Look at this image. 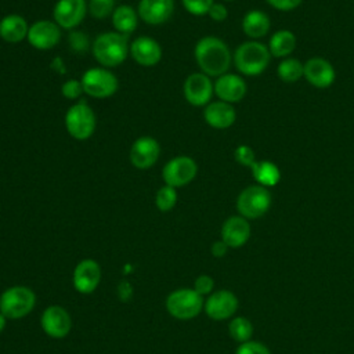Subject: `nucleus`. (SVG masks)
I'll return each instance as SVG.
<instances>
[{"label": "nucleus", "instance_id": "nucleus-3", "mask_svg": "<svg viewBox=\"0 0 354 354\" xmlns=\"http://www.w3.org/2000/svg\"><path fill=\"white\" fill-rule=\"evenodd\" d=\"M232 61L236 71L242 75L259 76L270 65L271 53L264 43L257 40H248L235 48Z\"/></svg>", "mask_w": 354, "mask_h": 354}, {"label": "nucleus", "instance_id": "nucleus-43", "mask_svg": "<svg viewBox=\"0 0 354 354\" xmlns=\"http://www.w3.org/2000/svg\"><path fill=\"white\" fill-rule=\"evenodd\" d=\"M225 1H234V0H225Z\"/></svg>", "mask_w": 354, "mask_h": 354}, {"label": "nucleus", "instance_id": "nucleus-31", "mask_svg": "<svg viewBox=\"0 0 354 354\" xmlns=\"http://www.w3.org/2000/svg\"><path fill=\"white\" fill-rule=\"evenodd\" d=\"M115 8V0H90L87 3V10L95 19H105L106 17H111Z\"/></svg>", "mask_w": 354, "mask_h": 354}, {"label": "nucleus", "instance_id": "nucleus-32", "mask_svg": "<svg viewBox=\"0 0 354 354\" xmlns=\"http://www.w3.org/2000/svg\"><path fill=\"white\" fill-rule=\"evenodd\" d=\"M184 8L192 15H205L209 12L214 0H181Z\"/></svg>", "mask_w": 354, "mask_h": 354}, {"label": "nucleus", "instance_id": "nucleus-13", "mask_svg": "<svg viewBox=\"0 0 354 354\" xmlns=\"http://www.w3.org/2000/svg\"><path fill=\"white\" fill-rule=\"evenodd\" d=\"M28 41L36 50H50L61 40V28L48 19L33 22L28 30Z\"/></svg>", "mask_w": 354, "mask_h": 354}, {"label": "nucleus", "instance_id": "nucleus-6", "mask_svg": "<svg viewBox=\"0 0 354 354\" xmlns=\"http://www.w3.org/2000/svg\"><path fill=\"white\" fill-rule=\"evenodd\" d=\"M36 304V296L28 286H11L0 296V313L10 319L28 315Z\"/></svg>", "mask_w": 354, "mask_h": 354}, {"label": "nucleus", "instance_id": "nucleus-36", "mask_svg": "<svg viewBox=\"0 0 354 354\" xmlns=\"http://www.w3.org/2000/svg\"><path fill=\"white\" fill-rule=\"evenodd\" d=\"M69 46L76 53H84L88 48V37L82 32H72L69 35Z\"/></svg>", "mask_w": 354, "mask_h": 354}, {"label": "nucleus", "instance_id": "nucleus-12", "mask_svg": "<svg viewBox=\"0 0 354 354\" xmlns=\"http://www.w3.org/2000/svg\"><path fill=\"white\" fill-rule=\"evenodd\" d=\"M86 0H58L53 10L54 22L62 29H73L82 24L87 14Z\"/></svg>", "mask_w": 354, "mask_h": 354}, {"label": "nucleus", "instance_id": "nucleus-41", "mask_svg": "<svg viewBox=\"0 0 354 354\" xmlns=\"http://www.w3.org/2000/svg\"><path fill=\"white\" fill-rule=\"evenodd\" d=\"M131 295H133V288H131L130 282H127V281L120 282V283H119V288H118V296H119V299L123 300V301H127V300H130Z\"/></svg>", "mask_w": 354, "mask_h": 354}, {"label": "nucleus", "instance_id": "nucleus-7", "mask_svg": "<svg viewBox=\"0 0 354 354\" xmlns=\"http://www.w3.org/2000/svg\"><path fill=\"white\" fill-rule=\"evenodd\" d=\"M80 82L83 86V91L87 95L98 100L112 97L119 87L116 75L104 66L88 68L82 75Z\"/></svg>", "mask_w": 354, "mask_h": 354}, {"label": "nucleus", "instance_id": "nucleus-5", "mask_svg": "<svg viewBox=\"0 0 354 354\" xmlns=\"http://www.w3.org/2000/svg\"><path fill=\"white\" fill-rule=\"evenodd\" d=\"M95 113L83 100L73 104L65 113V129L77 141L88 140L95 131Z\"/></svg>", "mask_w": 354, "mask_h": 354}, {"label": "nucleus", "instance_id": "nucleus-4", "mask_svg": "<svg viewBox=\"0 0 354 354\" xmlns=\"http://www.w3.org/2000/svg\"><path fill=\"white\" fill-rule=\"evenodd\" d=\"M272 196L268 188L254 184L242 189L236 198V210L239 216L254 220L263 217L271 207Z\"/></svg>", "mask_w": 354, "mask_h": 354}, {"label": "nucleus", "instance_id": "nucleus-1", "mask_svg": "<svg viewBox=\"0 0 354 354\" xmlns=\"http://www.w3.org/2000/svg\"><path fill=\"white\" fill-rule=\"evenodd\" d=\"M194 57L201 72L209 77H218L227 73L232 62L228 46L216 36L201 37L195 44Z\"/></svg>", "mask_w": 354, "mask_h": 354}, {"label": "nucleus", "instance_id": "nucleus-40", "mask_svg": "<svg viewBox=\"0 0 354 354\" xmlns=\"http://www.w3.org/2000/svg\"><path fill=\"white\" fill-rule=\"evenodd\" d=\"M228 249H230V248L227 246V243H225L223 239H218V241H214V242L212 243L210 252H212V254H213L214 257H224V256L227 254Z\"/></svg>", "mask_w": 354, "mask_h": 354}, {"label": "nucleus", "instance_id": "nucleus-8", "mask_svg": "<svg viewBox=\"0 0 354 354\" xmlns=\"http://www.w3.org/2000/svg\"><path fill=\"white\" fill-rule=\"evenodd\" d=\"M205 300L194 289L183 288L171 292L166 299L167 313L177 319H192L203 310Z\"/></svg>", "mask_w": 354, "mask_h": 354}, {"label": "nucleus", "instance_id": "nucleus-11", "mask_svg": "<svg viewBox=\"0 0 354 354\" xmlns=\"http://www.w3.org/2000/svg\"><path fill=\"white\" fill-rule=\"evenodd\" d=\"M239 301L235 293L227 289L213 292L206 300L203 310L206 315L214 321H224L231 318L238 310Z\"/></svg>", "mask_w": 354, "mask_h": 354}, {"label": "nucleus", "instance_id": "nucleus-33", "mask_svg": "<svg viewBox=\"0 0 354 354\" xmlns=\"http://www.w3.org/2000/svg\"><path fill=\"white\" fill-rule=\"evenodd\" d=\"M235 354H271L270 348L257 340H248L245 343H241L236 350Z\"/></svg>", "mask_w": 354, "mask_h": 354}, {"label": "nucleus", "instance_id": "nucleus-2", "mask_svg": "<svg viewBox=\"0 0 354 354\" xmlns=\"http://www.w3.org/2000/svg\"><path fill=\"white\" fill-rule=\"evenodd\" d=\"M129 36L116 30L104 32L94 39L91 51L97 62L104 68L119 66L130 54Z\"/></svg>", "mask_w": 354, "mask_h": 354}, {"label": "nucleus", "instance_id": "nucleus-19", "mask_svg": "<svg viewBox=\"0 0 354 354\" xmlns=\"http://www.w3.org/2000/svg\"><path fill=\"white\" fill-rule=\"evenodd\" d=\"M130 55L141 66H153L162 59V47L153 37L140 36L130 43Z\"/></svg>", "mask_w": 354, "mask_h": 354}, {"label": "nucleus", "instance_id": "nucleus-35", "mask_svg": "<svg viewBox=\"0 0 354 354\" xmlns=\"http://www.w3.org/2000/svg\"><path fill=\"white\" fill-rule=\"evenodd\" d=\"M61 93L65 98L68 100H76L80 97L83 91V86H82V82L80 80H76V79H69L66 80L62 86H61Z\"/></svg>", "mask_w": 354, "mask_h": 354}, {"label": "nucleus", "instance_id": "nucleus-38", "mask_svg": "<svg viewBox=\"0 0 354 354\" xmlns=\"http://www.w3.org/2000/svg\"><path fill=\"white\" fill-rule=\"evenodd\" d=\"M303 0H267V3L278 11H292L301 4Z\"/></svg>", "mask_w": 354, "mask_h": 354}, {"label": "nucleus", "instance_id": "nucleus-10", "mask_svg": "<svg viewBox=\"0 0 354 354\" xmlns=\"http://www.w3.org/2000/svg\"><path fill=\"white\" fill-rule=\"evenodd\" d=\"M214 93V84L210 77L202 72H194L187 76L183 84V94L192 106H206Z\"/></svg>", "mask_w": 354, "mask_h": 354}, {"label": "nucleus", "instance_id": "nucleus-18", "mask_svg": "<svg viewBox=\"0 0 354 354\" xmlns=\"http://www.w3.org/2000/svg\"><path fill=\"white\" fill-rule=\"evenodd\" d=\"M214 84V94L218 97L220 101L234 104L239 102L248 91L246 82L243 77L235 73H224L216 79Z\"/></svg>", "mask_w": 354, "mask_h": 354}, {"label": "nucleus", "instance_id": "nucleus-27", "mask_svg": "<svg viewBox=\"0 0 354 354\" xmlns=\"http://www.w3.org/2000/svg\"><path fill=\"white\" fill-rule=\"evenodd\" d=\"M249 169L254 181L266 188L275 187L281 180L279 167L271 160H256Z\"/></svg>", "mask_w": 354, "mask_h": 354}, {"label": "nucleus", "instance_id": "nucleus-23", "mask_svg": "<svg viewBox=\"0 0 354 354\" xmlns=\"http://www.w3.org/2000/svg\"><path fill=\"white\" fill-rule=\"evenodd\" d=\"M29 25L19 14H8L0 19V37L7 43H21L28 37Z\"/></svg>", "mask_w": 354, "mask_h": 354}, {"label": "nucleus", "instance_id": "nucleus-34", "mask_svg": "<svg viewBox=\"0 0 354 354\" xmlns=\"http://www.w3.org/2000/svg\"><path fill=\"white\" fill-rule=\"evenodd\" d=\"M234 159L242 165V166H246V167H250L254 162H256V155L253 152V149L249 147V145H238L234 151Z\"/></svg>", "mask_w": 354, "mask_h": 354}, {"label": "nucleus", "instance_id": "nucleus-14", "mask_svg": "<svg viewBox=\"0 0 354 354\" xmlns=\"http://www.w3.org/2000/svg\"><path fill=\"white\" fill-rule=\"evenodd\" d=\"M160 155L159 142L151 136L138 137L130 148V162L136 169L145 170L152 167Z\"/></svg>", "mask_w": 354, "mask_h": 354}, {"label": "nucleus", "instance_id": "nucleus-42", "mask_svg": "<svg viewBox=\"0 0 354 354\" xmlns=\"http://www.w3.org/2000/svg\"><path fill=\"white\" fill-rule=\"evenodd\" d=\"M6 319L7 318L0 313V332H3V329L6 328Z\"/></svg>", "mask_w": 354, "mask_h": 354}, {"label": "nucleus", "instance_id": "nucleus-16", "mask_svg": "<svg viewBox=\"0 0 354 354\" xmlns=\"http://www.w3.org/2000/svg\"><path fill=\"white\" fill-rule=\"evenodd\" d=\"M41 328L54 339L65 337L72 328L71 315L61 306H50L41 314Z\"/></svg>", "mask_w": 354, "mask_h": 354}, {"label": "nucleus", "instance_id": "nucleus-24", "mask_svg": "<svg viewBox=\"0 0 354 354\" xmlns=\"http://www.w3.org/2000/svg\"><path fill=\"white\" fill-rule=\"evenodd\" d=\"M271 28V21L268 15L261 10H250L242 18V30L243 33L256 40L268 33Z\"/></svg>", "mask_w": 354, "mask_h": 354}, {"label": "nucleus", "instance_id": "nucleus-29", "mask_svg": "<svg viewBox=\"0 0 354 354\" xmlns=\"http://www.w3.org/2000/svg\"><path fill=\"white\" fill-rule=\"evenodd\" d=\"M228 333L235 342L241 344L248 340H252L253 325L246 317H235L228 324Z\"/></svg>", "mask_w": 354, "mask_h": 354}, {"label": "nucleus", "instance_id": "nucleus-20", "mask_svg": "<svg viewBox=\"0 0 354 354\" xmlns=\"http://www.w3.org/2000/svg\"><path fill=\"white\" fill-rule=\"evenodd\" d=\"M138 17L148 25H160L174 12V0H140Z\"/></svg>", "mask_w": 354, "mask_h": 354}, {"label": "nucleus", "instance_id": "nucleus-15", "mask_svg": "<svg viewBox=\"0 0 354 354\" xmlns=\"http://www.w3.org/2000/svg\"><path fill=\"white\" fill-rule=\"evenodd\" d=\"M303 77L317 88H328L333 84L336 72L328 59L322 57H313L304 62Z\"/></svg>", "mask_w": 354, "mask_h": 354}, {"label": "nucleus", "instance_id": "nucleus-28", "mask_svg": "<svg viewBox=\"0 0 354 354\" xmlns=\"http://www.w3.org/2000/svg\"><path fill=\"white\" fill-rule=\"evenodd\" d=\"M304 64H301L297 58H283L277 68L278 77L285 83H295L300 77H303Z\"/></svg>", "mask_w": 354, "mask_h": 354}, {"label": "nucleus", "instance_id": "nucleus-9", "mask_svg": "<svg viewBox=\"0 0 354 354\" xmlns=\"http://www.w3.org/2000/svg\"><path fill=\"white\" fill-rule=\"evenodd\" d=\"M198 174L196 162L187 155L170 159L162 169V178L166 185L180 188L188 185Z\"/></svg>", "mask_w": 354, "mask_h": 354}, {"label": "nucleus", "instance_id": "nucleus-21", "mask_svg": "<svg viewBox=\"0 0 354 354\" xmlns=\"http://www.w3.org/2000/svg\"><path fill=\"white\" fill-rule=\"evenodd\" d=\"M250 232V224L242 216H231L221 225V239L232 249L243 246L249 241Z\"/></svg>", "mask_w": 354, "mask_h": 354}, {"label": "nucleus", "instance_id": "nucleus-37", "mask_svg": "<svg viewBox=\"0 0 354 354\" xmlns=\"http://www.w3.org/2000/svg\"><path fill=\"white\" fill-rule=\"evenodd\" d=\"M213 288H214V281L210 275H206V274L199 275L194 282V290L198 292L201 296L212 293Z\"/></svg>", "mask_w": 354, "mask_h": 354}, {"label": "nucleus", "instance_id": "nucleus-22", "mask_svg": "<svg viewBox=\"0 0 354 354\" xmlns=\"http://www.w3.org/2000/svg\"><path fill=\"white\" fill-rule=\"evenodd\" d=\"M203 119L210 127L217 130H224L234 124L236 119V111L232 106V104L218 100L214 102H209L205 106Z\"/></svg>", "mask_w": 354, "mask_h": 354}, {"label": "nucleus", "instance_id": "nucleus-25", "mask_svg": "<svg viewBox=\"0 0 354 354\" xmlns=\"http://www.w3.org/2000/svg\"><path fill=\"white\" fill-rule=\"evenodd\" d=\"M296 44H297V39L292 30L279 29L271 36L267 47L271 53V57L283 59L293 53V50L296 48Z\"/></svg>", "mask_w": 354, "mask_h": 354}, {"label": "nucleus", "instance_id": "nucleus-26", "mask_svg": "<svg viewBox=\"0 0 354 354\" xmlns=\"http://www.w3.org/2000/svg\"><path fill=\"white\" fill-rule=\"evenodd\" d=\"M111 19H112V25L116 32L129 36L137 28L138 12L131 6L122 4L113 10Z\"/></svg>", "mask_w": 354, "mask_h": 354}, {"label": "nucleus", "instance_id": "nucleus-39", "mask_svg": "<svg viewBox=\"0 0 354 354\" xmlns=\"http://www.w3.org/2000/svg\"><path fill=\"white\" fill-rule=\"evenodd\" d=\"M207 15H209L213 21H216V22H223V21H225L227 17H228V10H227V7H225L224 4H221V3H213V6L210 7Z\"/></svg>", "mask_w": 354, "mask_h": 354}, {"label": "nucleus", "instance_id": "nucleus-30", "mask_svg": "<svg viewBox=\"0 0 354 354\" xmlns=\"http://www.w3.org/2000/svg\"><path fill=\"white\" fill-rule=\"evenodd\" d=\"M176 203H177V191L174 187L165 184L158 189L155 195V205L158 210L169 212L176 206Z\"/></svg>", "mask_w": 354, "mask_h": 354}, {"label": "nucleus", "instance_id": "nucleus-17", "mask_svg": "<svg viewBox=\"0 0 354 354\" xmlns=\"http://www.w3.org/2000/svg\"><path fill=\"white\" fill-rule=\"evenodd\" d=\"M72 281L77 292L83 295L94 292L101 281L100 264L93 259H84L79 261L73 270Z\"/></svg>", "mask_w": 354, "mask_h": 354}]
</instances>
